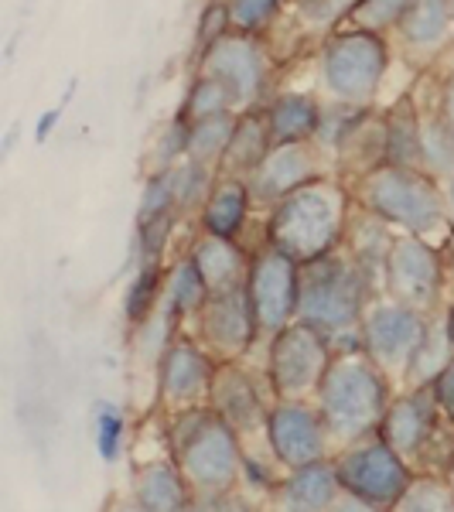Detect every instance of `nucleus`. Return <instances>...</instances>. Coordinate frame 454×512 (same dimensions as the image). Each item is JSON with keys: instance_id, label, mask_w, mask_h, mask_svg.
<instances>
[{"instance_id": "nucleus-52", "label": "nucleus", "mask_w": 454, "mask_h": 512, "mask_svg": "<svg viewBox=\"0 0 454 512\" xmlns=\"http://www.w3.org/2000/svg\"><path fill=\"white\" fill-rule=\"evenodd\" d=\"M448 4H451V21H454V0H448Z\"/></svg>"}, {"instance_id": "nucleus-40", "label": "nucleus", "mask_w": 454, "mask_h": 512, "mask_svg": "<svg viewBox=\"0 0 454 512\" xmlns=\"http://www.w3.org/2000/svg\"><path fill=\"white\" fill-rule=\"evenodd\" d=\"M188 137H192V120H188L185 113H178L158 137V147H154V171H168V168H175L178 161H185Z\"/></svg>"}, {"instance_id": "nucleus-48", "label": "nucleus", "mask_w": 454, "mask_h": 512, "mask_svg": "<svg viewBox=\"0 0 454 512\" xmlns=\"http://www.w3.org/2000/svg\"><path fill=\"white\" fill-rule=\"evenodd\" d=\"M444 198H448V209H451V216H454V178L444 181Z\"/></svg>"}, {"instance_id": "nucleus-19", "label": "nucleus", "mask_w": 454, "mask_h": 512, "mask_svg": "<svg viewBox=\"0 0 454 512\" xmlns=\"http://www.w3.org/2000/svg\"><path fill=\"white\" fill-rule=\"evenodd\" d=\"M342 495V482L335 472V458H321L311 465L291 468L274 489V506L291 512H328Z\"/></svg>"}, {"instance_id": "nucleus-6", "label": "nucleus", "mask_w": 454, "mask_h": 512, "mask_svg": "<svg viewBox=\"0 0 454 512\" xmlns=\"http://www.w3.org/2000/svg\"><path fill=\"white\" fill-rule=\"evenodd\" d=\"M321 86L335 103L373 106V99L390 72V45L386 35L356 28H338L325 38L318 52Z\"/></svg>"}, {"instance_id": "nucleus-12", "label": "nucleus", "mask_w": 454, "mask_h": 512, "mask_svg": "<svg viewBox=\"0 0 454 512\" xmlns=\"http://www.w3.org/2000/svg\"><path fill=\"white\" fill-rule=\"evenodd\" d=\"M267 448L284 472L335 454L325 414L315 400H277L267 414Z\"/></svg>"}, {"instance_id": "nucleus-17", "label": "nucleus", "mask_w": 454, "mask_h": 512, "mask_svg": "<svg viewBox=\"0 0 454 512\" xmlns=\"http://www.w3.org/2000/svg\"><path fill=\"white\" fill-rule=\"evenodd\" d=\"M318 147H321L318 140H287V144L270 147L267 158L246 175L253 202L270 209L284 195H291L294 188L308 185L315 178H325L321 175Z\"/></svg>"}, {"instance_id": "nucleus-32", "label": "nucleus", "mask_w": 454, "mask_h": 512, "mask_svg": "<svg viewBox=\"0 0 454 512\" xmlns=\"http://www.w3.org/2000/svg\"><path fill=\"white\" fill-rule=\"evenodd\" d=\"M396 512H454V489L444 472H414Z\"/></svg>"}, {"instance_id": "nucleus-5", "label": "nucleus", "mask_w": 454, "mask_h": 512, "mask_svg": "<svg viewBox=\"0 0 454 512\" xmlns=\"http://www.w3.org/2000/svg\"><path fill=\"white\" fill-rule=\"evenodd\" d=\"M352 198L400 233L427 239L434 233H451V209L441 178H434L427 168H403V164L383 161L379 168L356 178Z\"/></svg>"}, {"instance_id": "nucleus-16", "label": "nucleus", "mask_w": 454, "mask_h": 512, "mask_svg": "<svg viewBox=\"0 0 454 512\" xmlns=\"http://www.w3.org/2000/svg\"><path fill=\"white\" fill-rule=\"evenodd\" d=\"M216 366L219 359L198 338L175 332V338L158 355V393L161 403L168 407V414L209 403Z\"/></svg>"}, {"instance_id": "nucleus-41", "label": "nucleus", "mask_w": 454, "mask_h": 512, "mask_svg": "<svg viewBox=\"0 0 454 512\" xmlns=\"http://www.w3.org/2000/svg\"><path fill=\"white\" fill-rule=\"evenodd\" d=\"M287 0H229V14H233V28L257 35L260 28H267L270 21L280 14Z\"/></svg>"}, {"instance_id": "nucleus-38", "label": "nucleus", "mask_w": 454, "mask_h": 512, "mask_svg": "<svg viewBox=\"0 0 454 512\" xmlns=\"http://www.w3.org/2000/svg\"><path fill=\"white\" fill-rule=\"evenodd\" d=\"M175 209V185H171V168L168 171H151L144 181V192H140V205H137V222L168 216Z\"/></svg>"}, {"instance_id": "nucleus-46", "label": "nucleus", "mask_w": 454, "mask_h": 512, "mask_svg": "<svg viewBox=\"0 0 454 512\" xmlns=\"http://www.w3.org/2000/svg\"><path fill=\"white\" fill-rule=\"evenodd\" d=\"M437 110L454 123V69L437 82Z\"/></svg>"}, {"instance_id": "nucleus-9", "label": "nucleus", "mask_w": 454, "mask_h": 512, "mask_svg": "<svg viewBox=\"0 0 454 512\" xmlns=\"http://www.w3.org/2000/svg\"><path fill=\"white\" fill-rule=\"evenodd\" d=\"M444 284H448V267H444L441 246L414 233L396 236L383 263V294L390 301L434 315L444 308Z\"/></svg>"}, {"instance_id": "nucleus-42", "label": "nucleus", "mask_w": 454, "mask_h": 512, "mask_svg": "<svg viewBox=\"0 0 454 512\" xmlns=\"http://www.w3.org/2000/svg\"><path fill=\"white\" fill-rule=\"evenodd\" d=\"M233 31V14H229V0H209L202 11V18H198V52H205L209 45H216L222 35H229Z\"/></svg>"}, {"instance_id": "nucleus-23", "label": "nucleus", "mask_w": 454, "mask_h": 512, "mask_svg": "<svg viewBox=\"0 0 454 512\" xmlns=\"http://www.w3.org/2000/svg\"><path fill=\"white\" fill-rule=\"evenodd\" d=\"M270 147H274V137H270V123H267L263 106L239 110L236 130H233V137H229V147L219 161V175L246 178L263 158H267Z\"/></svg>"}, {"instance_id": "nucleus-25", "label": "nucleus", "mask_w": 454, "mask_h": 512, "mask_svg": "<svg viewBox=\"0 0 454 512\" xmlns=\"http://www.w3.org/2000/svg\"><path fill=\"white\" fill-rule=\"evenodd\" d=\"M451 28H454V21H451L448 0H414V4L407 7V14H403V21L396 24L403 45L420 55H431L437 48H444Z\"/></svg>"}, {"instance_id": "nucleus-18", "label": "nucleus", "mask_w": 454, "mask_h": 512, "mask_svg": "<svg viewBox=\"0 0 454 512\" xmlns=\"http://www.w3.org/2000/svg\"><path fill=\"white\" fill-rule=\"evenodd\" d=\"M209 407L226 420L229 427H236L243 441L250 437H267V414L270 407L263 403V396L253 383L250 369L243 362H219L216 379L209 390Z\"/></svg>"}, {"instance_id": "nucleus-20", "label": "nucleus", "mask_w": 454, "mask_h": 512, "mask_svg": "<svg viewBox=\"0 0 454 512\" xmlns=\"http://www.w3.org/2000/svg\"><path fill=\"white\" fill-rule=\"evenodd\" d=\"M195 492L188 485L185 472L175 461V454L168 458H154L134 468V506L144 512H178L192 509Z\"/></svg>"}, {"instance_id": "nucleus-7", "label": "nucleus", "mask_w": 454, "mask_h": 512, "mask_svg": "<svg viewBox=\"0 0 454 512\" xmlns=\"http://www.w3.org/2000/svg\"><path fill=\"white\" fill-rule=\"evenodd\" d=\"M332 342L318 328L291 321L267 338V386L277 400H315L318 383L332 362Z\"/></svg>"}, {"instance_id": "nucleus-30", "label": "nucleus", "mask_w": 454, "mask_h": 512, "mask_svg": "<svg viewBox=\"0 0 454 512\" xmlns=\"http://www.w3.org/2000/svg\"><path fill=\"white\" fill-rule=\"evenodd\" d=\"M164 280H168V270H164L161 260H140L127 294H123V318H127L130 328H140L161 308Z\"/></svg>"}, {"instance_id": "nucleus-4", "label": "nucleus", "mask_w": 454, "mask_h": 512, "mask_svg": "<svg viewBox=\"0 0 454 512\" xmlns=\"http://www.w3.org/2000/svg\"><path fill=\"white\" fill-rule=\"evenodd\" d=\"M168 448L192 485L195 499L236 492L243 478L246 444L209 403L175 410L168 417Z\"/></svg>"}, {"instance_id": "nucleus-35", "label": "nucleus", "mask_w": 454, "mask_h": 512, "mask_svg": "<svg viewBox=\"0 0 454 512\" xmlns=\"http://www.w3.org/2000/svg\"><path fill=\"white\" fill-rule=\"evenodd\" d=\"M414 0H356V7L349 11V18L342 21V28L356 31H373V35H386L403 21L407 7Z\"/></svg>"}, {"instance_id": "nucleus-39", "label": "nucleus", "mask_w": 454, "mask_h": 512, "mask_svg": "<svg viewBox=\"0 0 454 512\" xmlns=\"http://www.w3.org/2000/svg\"><path fill=\"white\" fill-rule=\"evenodd\" d=\"M352 7H356V0H294L297 18L311 31H338Z\"/></svg>"}, {"instance_id": "nucleus-11", "label": "nucleus", "mask_w": 454, "mask_h": 512, "mask_svg": "<svg viewBox=\"0 0 454 512\" xmlns=\"http://www.w3.org/2000/svg\"><path fill=\"white\" fill-rule=\"evenodd\" d=\"M198 76L219 79L233 93L236 113L253 110V106H260L263 93H267V79H270L267 48L260 45L257 35H246V31L233 28L216 45L198 52Z\"/></svg>"}, {"instance_id": "nucleus-14", "label": "nucleus", "mask_w": 454, "mask_h": 512, "mask_svg": "<svg viewBox=\"0 0 454 512\" xmlns=\"http://www.w3.org/2000/svg\"><path fill=\"white\" fill-rule=\"evenodd\" d=\"M297 280H301V263L280 253L277 246L263 243V250L250 256L246 291H250L263 338L297 321Z\"/></svg>"}, {"instance_id": "nucleus-44", "label": "nucleus", "mask_w": 454, "mask_h": 512, "mask_svg": "<svg viewBox=\"0 0 454 512\" xmlns=\"http://www.w3.org/2000/svg\"><path fill=\"white\" fill-rule=\"evenodd\" d=\"M434 393H437V407L448 424H454V359L444 366V373L434 379Z\"/></svg>"}, {"instance_id": "nucleus-31", "label": "nucleus", "mask_w": 454, "mask_h": 512, "mask_svg": "<svg viewBox=\"0 0 454 512\" xmlns=\"http://www.w3.org/2000/svg\"><path fill=\"white\" fill-rule=\"evenodd\" d=\"M236 110L229 113H216V117H205V120H192V137H188V158L212 164L219 171V161L229 147V137L236 130Z\"/></svg>"}, {"instance_id": "nucleus-33", "label": "nucleus", "mask_w": 454, "mask_h": 512, "mask_svg": "<svg viewBox=\"0 0 454 512\" xmlns=\"http://www.w3.org/2000/svg\"><path fill=\"white\" fill-rule=\"evenodd\" d=\"M219 171L212 164H202L195 158H185L171 168V185H175V209L178 216L188 209H202L205 198H209L212 185H216Z\"/></svg>"}, {"instance_id": "nucleus-27", "label": "nucleus", "mask_w": 454, "mask_h": 512, "mask_svg": "<svg viewBox=\"0 0 454 512\" xmlns=\"http://www.w3.org/2000/svg\"><path fill=\"white\" fill-rule=\"evenodd\" d=\"M393 243H396V233L390 222H383L376 212L356 205V216H349V226H345L342 246L379 280H383V263H386V256H390Z\"/></svg>"}, {"instance_id": "nucleus-21", "label": "nucleus", "mask_w": 454, "mask_h": 512, "mask_svg": "<svg viewBox=\"0 0 454 512\" xmlns=\"http://www.w3.org/2000/svg\"><path fill=\"white\" fill-rule=\"evenodd\" d=\"M188 253L195 256L198 270H202V277H205V284H209L212 294L236 291V287H243L246 277H250V256L253 253H246L236 239L202 233Z\"/></svg>"}, {"instance_id": "nucleus-8", "label": "nucleus", "mask_w": 454, "mask_h": 512, "mask_svg": "<svg viewBox=\"0 0 454 512\" xmlns=\"http://www.w3.org/2000/svg\"><path fill=\"white\" fill-rule=\"evenodd\" d=\"M335 472L345 492L366 499L373 509H396L400 495L407 492L410 478L417 468L403 458L393 444L373 434L366 441H356L349 448H338L335 454Z\"/></svg>"}, {"instance_id": "nucleus-29", "label": "nucleus", "mask_w": 454, "mask_h": 512, "mask_svg": "<svg viewBox=\"0 0 454 512\" xmlns=\"http://www.w3.org/2000/svg\"><path fill=\"white\" fill-rule=\"evenodd\" d=\"M451 359H454V342H451V332H448V318H444V308H441V311H434L431 321H427V332H424V338H420L414 359H410V369H407L403 386L434 383Z\"/></svg>"}, {"instance_id": "nucleus-1", "label": "nucleus", "mask_w": 454, "mask_h": 512, "mask_svg": "<svg viewBox=\"0 0 454 512\" xmlns=\"http://www.w3.org/2000/svg\"><path fill=\"white\" fill-rule=\"evenodd\" d=\"M383 294V280L345 246L301 263L297 280V321L318 328L332 342V349H362V315Z\"/></svg>"}, {"instance_id": "nucleus-37", "label": "nucleus", "mask_w": 454, "mask_h": 512, "mask_svg": "<svg viewBox=\"0 0 454 512\" xmlns=\"http://www.w3.org/2000/svg\"><path fill=\"white\" fill-rule=\"evenodd\" d=\"M93 427H96V454L106 461V465H113V461L120 458L123 431H127V424H123V414H120L117 403L99 400L96 407H93Z\"/></svg>"}, {"instance_id": "nucleus-49", "label": "nucleus", "mask_w": 454, "mask_h": 512, "mask_svg": "<svg viewBox=\"0 0 454 512\" xmlns=\"http://www.w3.org/2000/svg\"><path fill=\"white\" fill-rule=\"evenodd\" d=\"M444 318H448V332H451V342H454V301L444 308Z\"/></svg>"}, {"instance_id": "nucleus-34", "label": "nucleus", "mask_w": 454, "mask_h": 512, "mask_svg": "<svg viewBox=\"0 0 454 512\" xmlns=\"http://www.w3.org/2000/svg\"><path fill=\"white\" fill-rule=\"evenodd\" d=\"M424 168L434 178H454V123L441 110L424 113Z\"/></svg>"}, {"instance_id": "nucleus-15", "label": "nucleus", "mask_w": 454, "mask_h": 512, "mask_svg": "<svg viewBox=\"0 0 454 512\" xmlns=\"http://www.w3.org/2000/svg\"><path fill=\"white\" fill-rule=\"evenodd\" d=\"M195 325H198V342L216 355L219 362H243L253 352L257 338L263 335L246 284L236 287V291L209 294L205 308L198 311Z\"/></svg>"}, {"instance_id": "nucleus-2", "label": "nucleus", "mask_w": 454, "mask_h": 512, "mask_svg": "<svg viewBox=\"0 0 454 512\" xmlns=\"http://www.w3.org/2000/svg\"><path fill=\"white\" fill-rule=\"evenodd\" d=\"M393 396V379L366 352L335 349L315 393L335 451L379 434Z\"/></svg>"}, {"instance_id": "nucleus-26", "label": "nucleus", "mask_w": 454, "mask_h": 512, "mask_svg": "<svg viewBox=\"0 0 454 512\" xmlns=\"http://www.w3.org/2000/svg\"><path fill=\"white\" fill-rule=\"evenodd\" d=\"M386 120V161L403 168H424V113L417 110V99L407 96L393 110L383 113Z\"/></svg>"}, {"instance_id": "nucleus-43", "label": "nucleus", "mask_w": 454, "mask_h": 512, "mask_svg": "<svg viewBox=\"0 0 454 512\" xmlns=\"http://www.w3.org/2000/svg\"><path fill=\"white\" fill-rule=\"evenodd\" d=\"M178 212H168V216L137 222V243H140V260H161L164 246L171 239V226H175Z\"/></svg>"}, {"instance_id": "nucleus-28", "label": "nucleus", "mask_w": 454, "mask_h": 512, "mask_svg": "<svg viewBox=\"0 0 454 512\" xmlns=\"http://www.w3.org/2000/svg\"><path fill=\"white\" fill-rule=\"evenodd\" d=\"M209 284H205L202 270H198L195 256L185 253L178 256L175 263L168 267V280H164V297H161V308L168 311L171 318L178 321H188V318H198V311L205 308L209 301Z\"/></svg>"}, {"instance_id": "nucleus-13", "label": "nucleus", "mask_w": 454, "mask_h": 512, "mask_svg": "<svg viewBox=\"0 0 454 512\" xmlns=\"http://www.w3.org/2000/svg\"><path fill=\"white\" fill-rule=\"evenodd\" d=\"M448 427L454 424H448L441 407H437L434 383H424V386H407V390L393 396L390 410L383 417V427H379V437L386 444H393L414 468H424L434 441Z\"/></svg>"}, {"instance_id": "nucleus-50", "label": "nucleus", "mask_w": 454, "mask_h": 512, "mask_svg": "<svg viewBox=\"0 0 454 512\" xmlns=\"http://www.w3.org/2000/svg\"><path fill=\"white\" fill-rule=\"evenodd\" d=\"M444 475H448V482H451V489H454V454H451L448 468H444Z\"/></svg>"}, {"instance_id": "nucleus-36", "label": "nucleus", "mask_w": 454, "mask_h": 512, "mask_svg": "<svg viewBox=\"0 0 454 512\" xmlns=\"http://www.w3.org/2000/svg\"><path fill=\"white\" fill-rule=\"evenodd\" d=\"M229 110H236L233 93H229L219 79H209V76H195L192 89H188V96H185V106H181V113H185L188 120H205V117H216V113H229Z\"/></svg>"}, {"instance_id": "nucleus-3", "label": "nucleus", "mask_w": 454, "mask_h": 512, "mask_svg": "<svg viewBox=\"0 0 454 512\" xmlns=\"http://www.w3.org/2000/svg\"><path fill=\"white\" fill-rule=\"evenodd\" d=\"M349 216V188L335 178H315L270 205L267 243L297 263H311L342 246Z\"/></svg>"}, {"instance_id": "nucleus-51", "label": "nucleus", "mask_w": 454, "mask_h": 512, "mask_svg": "<svg viewBox=\"0 0 454 512\" xmlns=\"http://www.w3.org/2000/svg\"><path fill=\"white\" fill-rule=\"evenodd\" d=\"M448 246H451V250H454V226H451V233H448Z\"/></svg>"}, {"instance_id": "nucleus-10", "label": "nucleus", "mask_w": 454, "mask_h": 512, "mask_svg": "<svg viewBox=\"0 0 454 512\" xmlns=\"http://www.w3.org/2000/svg\"><path fill=\"white\" fill-rule=\"evenodd\" d=\"M427 321L431 315L390 301L386 294L373 297V304L362 315V352L393 379V386H403V379H407L410 359H414L420 338L427 332Z\"/></svg>"}, {"instance_id": "nucleus-24", "label": "nucleus", "mask_w": 454, "mask_h": 512, "mask_svg": "<svg viewBox=\"0 0 454 512\" xmlns=\"http://www.w3.org/2000/svg\"><path fill=\"white\" fill-rule=\"evenodd\" d=\"M263 113H267L274 144H287V140H315L325 110L308 93H277L263 103Z\"/></svg>"}, {"instance_id": "nucleus-45", "label": "nucleus", "mask_w": 454, "mask_h": 512, "mask_svg": "<svg viewBox=\"0 0 454 512\" xmlns=\"http://www.w3.org/2000/svg\"><path fill=\"white\" fill-rule=\"evenodd\" d=\"M62 113H65V99H62L59 106H52V110L41 113L38 123H35V144H45V140L52 137V130L62 123Z\"/></svg>"}, {"instance_id": "nucleus-22", "label": "nucleus", "mask_w": 454, "mask_h": 512, "mask_svg": "<svg viewBox=\"0 0 454 512\" xmlns=\"http://www.w3.org/2000/svg\"><path fill=\"white\" fill-rule=\"evenodd\" d=\"M253 205L257 202H253L246 178L219 175L209 198H205V205H202V233L236 239L246 229V222H250Z\"/></svg>"}, {"instance_id": "nucleus-47", "label": "nucleus", "mask_w": 454, "mask_h": 512, "mask_svg": "<svg viewBox=\"0 0 454 512\" xmlns=\"http://www.w3.org/2000/svg\"><path fill=\"white\" fill-rule=\"evenodd\" d=\"M14 144H18V127H11V130H7V137H4V151H0V154H4V158H11Z\"/></svg>"}]
</instances>
